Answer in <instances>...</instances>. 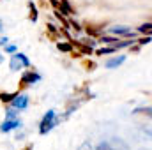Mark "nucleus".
Masks as SVG:
<instances>
[{"label": "nucleus", "mask_w": 152, "mask_h": 150, "mask_svg": "<svg viewBox=\"0 0 152 150\" xmlns=\"http://www.w3.org/2000/svg\"><path fill=\"white\" fill-rule=\"evenodd\" d=\"M2 28H4V25H2V21H0V30H2Z\"/></svg>", "instance_id": "cd10ccee"}, {"label": "nucleus", "mask_w": 152, "mask_h": 150, "mask_svg": "<svg viewBox=\"0 0 152 150\" xmlns=\"http://www.w3.org/2000/svg\"><path fill=\"white\" fill-rule=\"evenodd\" d=\"M69 27H73V28H75V32H80V30H81V27H80L78 23H75V21H69Z\"/></svg>", "instance_id": "5701e85b"}, {"label": "nucleus", "mask_w": 152, "mask_h": 150, "mask_svg": "<svg viewBox=\"0 0 152 150\" xmlns=\"http://www.w3.org/2000/svg\"><path fill=\"white\" fill-rule=\"evenodd\" d=\"M2 60H4V57H2V55H0V62H2Z\"/></svg>", "instance_id": "c85d7f7f"}, {"label": "nucleus", "mask_w": 152, "mask_h": 150, "mask_svg": "<svg viewBox=\"0 0 152 150\" xmlns=\"http://www.w3.org/2000/svg\"><path fill=\"white\" fill-rule=\"evenodd\" d=\"M151 30H152V25H151V23H145V25L138 27V32H142V34H147V36H151Z\"/></svg>", "instance_id": "dca6fc26"}, {"label": "nucleus", "mask_w": 152, "mask_h": 150, "mask_svg": "<svg viewBox=\"0 0 152 150\" xmlns=\"http://www.w3.org/2000/svg\"><path fill=\"white\" fill-rule=\"evenodd\" d=\"M57 48H58L60 51H73L71 42H57Z\"/></svg>", "instance_id": "2eb2a0df"}, {"label": "nucleus", "mask_w": 152, "mask_h": 150, "mask_svg": "<svg viewBox=\"0 0 152 150\" xmlns=\"http://www.w3.org/2000/svg\"><path fill=\"white\" fill-rule=\"evenodd\" d=\"M149 42H151V36H147L143 39H138V44H149Z\"/></svg>", "instance_id": "4be33fe9"}, {"label": "nucleus", "mask_w": 152, "mask_h": 150, "mask_svg": "<svg viewBox=\"0 0 152 150\" xmlns=\"http://www.w3.org/2000/svg\"><path fill=\"white\" fill-rule=\"evenodd\" d=\"M126 62V57L124 55H120V57H115L112 60H108L106 62V69H115V67H118L120 64H124Z\"/></svg>", "instance_id": "1a4fd4ad"}, {"label": "nucleus", "mask_w": 152, "mask_h": 150, "mask_svg": "<svg viewBox=\"0 0 152 150\" xmlns=\"http://www.w3.org/2000/svg\"><path fill=\"white\" fill-rule=\"evenodd\" d=\"M7 41H9V39L5 37V36H4V37H0V46H5V44H7Z\"/></svg>", "instance_id": "a878e982"}, {"label": "nucleus", "mask_w": 152, "mask_h": 150, "mask_svg": "<svg viewBox=\"0 0 152 150\" xmlns=\"http://www.w3.org/2000/svg\"><path fill=\"white\" fill-rule=\"evenodd\" d=\"M11 104H12V108H16V110H25V108L28 106V95H27V94H18V95L11 101Z\"/></svg>", "instance_id": "20e7f679"}, {"label": "nucleus", "mask_w": 152, "mask_h": 150, "mask_svg": "<svg viewBox=\"0 0 152 150\" xmlns=\"http://www.w3.org/2000/svg\"><path fill=\"white\" fill-rule=\"evenodd\" d=\"M16 95H18V92H12V94H0V101H2V103H11Z\"/></svg>", "instance_id": "f8f14e48"}, {"label": "nucleus", "mask_w": 152, "mask_h": 150, "mask_svg": "<svg viewBox=\"0 0 152 150\" xmlns=\"http://www.w3.org/2000/svg\"><path fill=\"white\" fill-rule=\"evenodd\" d=\"M46 30H48V36H50L51 39H57L58 36H60V32L57 30V27H55V25H51V23H48V25H46Z\"/></svg>", "instance_id": "9b49d317"}, {"label": "nucleus", "mask_w": 152, "mask_h": 150, "mask_svg": "<svg viewBox=\"0 0 152 150\" xmlns=\"http://www.w3.org/2000/svg\"><path fill=\"white\" fill-rule=\"evenodd\" d=\"M58 124V118H57V115L53 110H50V111H46L44 115V118H42V122H41V127H39V133L41 134H46V133H50L55 125Z\"/></svg>", "instance_id": "f257e3e1"}, {"label": "nucleus", "mask_w": 152, "mask_h": 150, "mask_svg": "<svg viewBox=\"0 0 152 150\" xmlns=\"http://www.w3.org/2000/svg\"><path fill=\"white\" fill-rule=\"evenodd\" d=\"M83 67H85L87 71H94V69H96V62H92V60H83Z\"/></svg>", "instance_id": "a211bd4d"}, {"label": "nucleus", "mask_w": 152, "mask_h": 150, "mask_svg": "<svg viewBox=\"0 0 152 150\" xmlns=\"http://www.w3.org/2000/svg\"><path fill=\"white\" fill-rule=\"evenodd\" d=\"M14 117H16V111L14 110H9L7 111V118H14Z\"/></svg>", "instance_id": "b1692460"}, {"label": "nucleus", "mask_w": 152, "mask_h": 150, "mask_svg": "<svg viewBox=\"0 0 152 150\" xmlns=\"http://www.w3.org/2000/svg\"><path fill=\"white\" fill-rule=\"evenodd\" d=\"M97 150H115V145L113 141H103L97 145Z\"/></svg>", "instance_id": "ddd939ff"}, {"label": "nucleus", "mask_w": 152, "mask_h": 150, "mask_svg": "<svg viewBox=\"0 0 152 150\" xmlns=\"http://www.w3.org/2000/svg\"><path fill=\"white\" fill-rule=\"evenodd\" d=\"M112 34L115 36H127V37H133V30L127 28V27H112Z\"/></svg>", "instance_id": "0eeeda50"}, {"label": "nucleus", "mask_w": 152, "mask_h": 150, "mask_svg": "<svg viewBox=\"0 0 152 150\" xmlns=\"http://www.w3.org/2000/svg\"><path fill=\"white\" fill-rule=\"evenodd\" d=\"M32 149H34V145L30 143V145H27V147H25V149H23V150H32Z\"/></svg>", "instance_id": "bb28decb"}, {"label": "nucleus", "mask_w": 152, "mask_h": 150, "mask_svg": "<svg viewBox=\"0 0 152 150\" xmlns=\"http://www.w3.org/2000/svg\"><path fill=\"white\" fill-rule=\"evenodd\" d=\"M113 51H115V48L110 46V48H99L96 53H97V55H108V53H113Z\"/></svg>", "instance_id": "f3484780"}, {"label": "nucleus", "mask_w": 152, "mask_h": 150, "mask_svg": "<svg viewBox=\"0 0 152 150\" xmlns=\"http://www.w3.org/2000/svg\"><path fill=\"white\" fill-rule=\"evenodd\" d=\"M5 51L7 53H14L16 51V46L14 44H5Z\"/></svg>", "instance_id": "aec40b11"}, {"label": "nucleus", "mask_w": 152, "mask_h": 150, "mask_svg": "<svg viewBox=\"0 0 152 150\" xmlns=\"http://www.w3.org/2000/svg\"><path fill=\"white\" fill-rule=\"evenodd\" d=\"M85 30L88 36H99L101 30H103V25H96V23H87L85 25Z\"/></svg>", "instance_id": "6e6552de"}, {"label": "nucleus", "mask_w": 152, "mask_h": 150, "mask_svg": "<svg viewBox=\"0 0 152 150\" xmlns=\"http://www.w3.org/2000/svg\"><path fill=\"white\" fill-rule=\"evenodd\" d=\"M28 7H30V16H28V18H30L32 21H37V9H36V5H34L32 2H28Z\"/></svg>", "instance_id": "4468645a"}, {"label": "nucleus", "mask_w": 152, "mask_h": 150, "mask_svg": "<svg viewBox=\"0 0 152 150\" xmlns=\"http://www.w3.org/2000/svg\"><path fill=\"white\" fill-rule=\"evenodd\" d=\"M101 42H106V44H113V42H117V39H113V37H106V36H103V37H101Z\"/></svg>", "instance_id": "6ab92c4d"}, {"label": "nucleus", "mask_w": 152, "mask_h": 150, "mask_svg": "<svg viewBox=\"0 0 152 150\" xmlns=\"http://www.w3.org/2000/svg\"><path fill=\"white\" fill-rule=\"evenodd\" d=\"M51 5H53L55 9H60V2H58V0H51Z\"/></svg>", "instance_id": "393cba45"}, {"label": "nucleus", "mask_w": 152, "mask_h": 150, "mask_svg": "<svg viewBox=\"0 0 152 150\" xmlns=\"http://www.w3.org/2000/svg\"><path fill=\"white\" fill-rule=\"evenodd\" d=\"M62 14H75V9L69 5L67 0H60V9H58Z\"/></svg>", "instance_id": "9d476101"}, {"label": "nucleus", "mask_w": 152, "mask_h": 150, "mask_svg": "<svg viewBox=\"0 0 152 150\" xmlns=\"http://www.w3.org/2000/svg\"><path fill=\"white\" fill-rule=\"evenodd\" d=\"M37 81H41V74H37V73H34V71H27L25 74L21 76V88H25V87H28L30 83H37Z\"/></svg>", "instance_id": "7ed1b4c3"}, {"label": "nucleus", "mask_w": 152, "mask_h": 150, "mask_svg": "<svg viewBox=\"0 0 152 150\" xmlns=\"http://www.w3.org/2000/svg\"><path fill=\"white\" fill-rule=\"evenodd\" d=\"M78 150H92V147H90V143H88V141H85V143H81V145H80V149Z\"/></svg>", "instance_id": "412c9836"}, {"label": "nucleus", "mask_w": 152, "mask_h": 150, "mask_svg": "<svg viewBox=\"0 0 152 150\" xmlns=\"http://www.w3.org/2000/svg\"><path fill=\"white\" fill-rule=\"evenodd\" d=\"M21 125V122L18 120V118H7L2 125H0V131L2 133H9V131H12V129H18Z\"/></svg>", "instance_id": "423d86ee"}, {"label": "nucleus", "mask_w": 152, "mask_h": 150, "mask_svg": "<svg viewBox=\"0 0 152 150\" xmlns=\"http://www.w3.org/2000/svg\"><path fill=\"white\" fill-rule=\"evenodd\" d=\"M9 67H11V71H18V69H21V67H30V60H28L25 55L14 51L11 62H9Z\"/></svg>", "instance_id": "f03ea898"}, {"label": "nucleus", "mask_w": 152, "mask_h": 150, "mask_svg": "<svg viewBox=\"0 0 152 150\" xmlns=\"http://www.w3.org/2000/svg\"><path fill=\"white\" fill-rule=\"evenodd\" d=\"M69 42H71V46H73V48L78 50L76 53H80V55H90V53H92V48H90L88 44L81 42V41H69ZM73 51H75V50H73Z\"/></svg>", "instance_id": "39448f33"}]
</instances>
